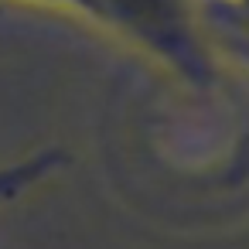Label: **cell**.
Segmentation results:
<instances>
[{"label": "cell", "instance_id": "obj_4", "mask_svg": "<svg viewBox=\"0 0 249 249\" xmlns=\"http://www.w3.org/2000/svg\"><path fill=\"white\" fill-rule=\"evenodd\" d=\"M229 178H232V181H242V178H249V157H242V160L235 164V171H232Z\"/></svg>", "mask_w": 249, "mask_h": 249}, {"label": "cell", "instance_id": "obj_2", "mask_svg": "<svg viewBox=\"0 0 249 249\" xmlns=\"http://www.w3.org/2000/svg\"><path fill=\"white\" fill-rule=\"evenodd\" d=\"M208 11L249 45V0H208Z\"/></svg>", "mask_w": 249, "mask_h": 249}, {"label": "cell", "instance_id": "obj_3", "mask_svg": "<svg viewBox=\"0 0 249 249\" xmlns=\"http://www.w3.org/2000/svg\"><path fill=\"white\" fill-rule=\"evenodd\" d=\"M41 4H55V7L75 11V14H82L86 21H92V24H96V0H41Z\"/></svg>", "mask_w": 249, "mask_h": 249}, {"label": "cell", "instance_id": "obj_1", "mask_svg": "<svg viewBox=\"0 0 249 249\" xmlns=\"http://www.w3.org/2000/svg\"><path fill=\"white\" fill-rule=\"evenodd\" d=\"M96 24L130 38L198 89L215 82V62L191 0H96Z\"/></svg>", "mask_w": 249, "mask_h": 249}]
</instances>
